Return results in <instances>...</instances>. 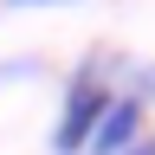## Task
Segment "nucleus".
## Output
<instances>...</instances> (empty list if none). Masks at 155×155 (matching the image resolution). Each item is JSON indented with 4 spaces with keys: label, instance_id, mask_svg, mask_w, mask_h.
<instances>
[{
    "label": "nucleus",
    "instance_id": "4",
    "mask_svg": "<svg viewBox=\"0 0 155 155\" xmlns=\"http://www.w3.org/2000/svg\"><path fill=\"white\" fill-rule=\"evenodd\" d=\"M123 155H155V129H149V136H142L136 149H123Z\"/></svg>",
    "mask_w": 155,
    "mask_h": 155
},
{
    "label": "nucleus",
    "instance_id": "5",
    "mask_svg": "<svg viewBox=\"0 0 155 155\" xmlns=\"http://www.w3.org/2000/svg\"><path fill=\"white\" fill-rule=\"evenodd\" d=\"M7 7H71V0H7Z\"/></svg>",
    "mask_w": 155,
    "mask_h": 155
},
{
    "label": "nucleus",
    "instance_id": "3",
    "mask_svg": "<svg viewBox=\"0 0 155 155\" xmlns=\"http://www.w3.org/2000/svg\"><path fill=\"white\" fill-rule=\"evenodd\" d=\"M123 97H136L142 110H155V58H129L123 65Z\"/></svg>",
    "mask_w": 155,
    "mask_h": 155
},
{
    "label": "nucleus",
    "instance_id": "1",
    "mask_svg": "<svg viewBox=\"0 0 155 155\" xmlns=\"http://www.w3.org/2000/svg\"><path fill=\"white\" fill-rule=\"evenodd\" d=\"M123 65L129 58H110V52H91L71 65L65 104H58V123H52V155H84L97 116L110 110V97H123Z\"/></svg>",
    "mask_w": 155,
    "mask_h": 155
},
{
    "label": "nucleus",
    "instance_id": "2",
    "mask_svg": "<svg viewBox=\"0 0 155 155\" xmlns=\"http://www.w3.org/2000/svg\"><path fill=\"white\" fill-rule=\"evenodd\" d=\"M149 136V110L136 104V97H110V110L97 116V129H91V142H84V155H123V149H136Z\"/></svg>",
    "mask_w": 155,
    "mask_h": 155
}]
</instances>
